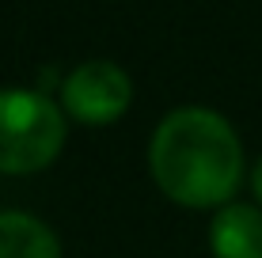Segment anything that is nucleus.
Instances as JSON below:
<instances>
[{
    "mask_svg": "<svg viewBox=\"0 0 262 258\" xmlns=\"http://www.w3.org/2000/svg\"><path fill=\"white\" fill-rule=\"evenodd\" d=\"M148 167L156 186L186 209H221L243 179V148L228 118L179 106L152 133Z\"/></svg>",
    "mask_w": 262,
    "mask_h": 258,
    "instance_id": "1",
    "label": "nucleus"
},
{
    "mask_svg": "<svg viewBox=\"0 0 262 258\" xmlns=\"http://www.w3.org/2000/svg\"><path fill=\"white\" fill-rule=\"evenodd\" d=\"M65 148V110L42 91L0 87V175H34Z\"/></svg>",
    "mask_w": 262,
    "mask_h": 258,
    "instance_id": "2",
    "label": "nucleus"
},
{
    "mask_svg": "<svg viewBox=\"0 0 262 258\" xmlns=\"http://www.w3.org/2000/svg\"><path fill=\"white\" fill-rule=\"evenodd\" d=\"M133 103V80L114 61H84L61 80V110L84 126H111Z\"/></svg>",
    "mask_w": 262,
    "mask_h": 258,
    "instance_id": "3",
    "label": "nucleus"
},
{
    "mask_svg": "<svg viewBox=\"0 0 262 258\" xmlns=\"http://www.w3.org/2000/svg\"><path fill=\"white\" fill-rule=\"evenodd\" d=\"M213 258H262V209L258 205H228L216 209L209 224Z\"/></svg>",
    "mask_w": 262,
    "mask_h": 258,
    "instance_id": "4",
    "label": "nucleus"
},
{
    "mask_svg": "<svg viewBox=\"0 0 262 258\" xmlns=\"http://www.w3.org/2000/svg\"><path fill=\"white\" fill-rule=\"evenodd\" d=\"M0 258H61V243L38 217L0 209Z\"/></svg>",
    "mask_w": 262,
    "mask_h": 258,
    "instance_id": "5",
    "label": "nucleus"
},
{
    "mask_svg": "<svg viewBox=\"0 0 262 258\" xmlns=\"http://www.w3.org/2000/svg\"><path fill=\"white\" fill-rule=\"evenodd\" d=\"M251 190H255V198H258V205H262V159L255 163V171H251Z\"/></svg>",
    "mask_w": 262,
    "mask_h": 258,
    "instance_id": "6",
    "label": "nucleus"
}]
</instances>
